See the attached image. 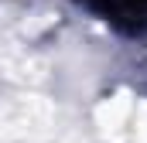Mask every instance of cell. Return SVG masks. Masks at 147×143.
Masks as SVG:
<instances>
[{"label": "cell", "mask_w": 147, "mask_h": 143, "mask_svg": "<svg viewBox=\"0 0 147 143\" xmlns=\"http://www.w3.org/2000/svg\"><path fill=\"white\" fill-rule=\"evenodd\" d=\"M89 7L123 34H147V0H89Z\"/></svg>", "instance_id": "obj_1"}]
</instances>
